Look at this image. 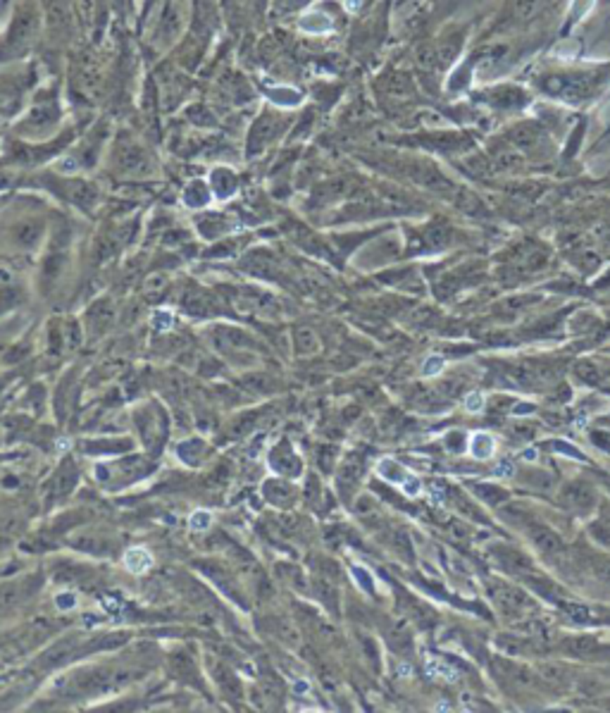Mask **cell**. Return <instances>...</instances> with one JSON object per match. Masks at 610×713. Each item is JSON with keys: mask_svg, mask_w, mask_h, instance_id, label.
I'll use <instances>...</instances> for the list:
<instances>
[{"mask_svg": "<svg viewBox=\"0 0 610 713\" xmlns=\"http://www.w3.org/2000/svg\"><path fill=\"white\" fill-rule=\"evenodd\" d=\"M212 179H215L217 188H222V196H229V193H232V188H234V174L229 172V169H217Z\"/></svg>", "mask_w": 610, "mask_h": 713, "instance_id": "cell-11", "label": "cell"}, {"mask_svg": "<svg viewBox=\"0 0 610 713\" xmlns=\"http://www.w3.org/2000/svg\"><path fill=\"white\" fill-rule=\"evenodd\" d=\"M501 561L506 563V568H511L513 573H529L532 570V561L525 556L522 551H515V549H501Z\"/></svg>", "mask_w": 610, "mask_h": 713, "instance_id": "cell-5", "label": "cell"}, {"mask_svg": "<svg viewBox=\"0 0 610 713\" xmlns=\"http://www.w3.org/2000/svg\"><path fill=\"white\" fill-rule=\"evenodd\" d=\"M441 368H443L441 358H429L427 365H424V375H434V373H439Z\"/></svg>", "mask_w": 610, "mask_h": 713, "instance_id": "cell-13", "label": "cell"}, {"mask_svg": "<svg viewBox=\"0 0 610 713\" xmlns=\"http://www.w3.org/2000/svg\"><path fill=\"white\" fill-rule=\"evenodd\" d=\"M562 609H565V616L570 618L572 623H589L591 621V611L584 609V606H579V604H565Z\"/></svg>", "mask_w": 610, "mask_h": 713, "instance_id": "cell-9", "label": "cell"}, {"mask_svg": "<svg viewBox=\"0 0 610 713\" xmlns=\"http://www.w3.org/2000/svg\"><path fill=\"white\" fill-rule=\"evenodd\" d=\"M562 499H565V504L570 506L572 511H579V513H582V511H589L591 506H594V489L589 485H584V482H572V485L565 487Z\"/></svg>", "mask_w": 610, "mask_h": 713, "instance_id": "cell-3", "label": "cell"}, {"mask_svg": "<svg viewBox=\"0 0 610 713\" xmlns=\"http://www.w3.org/2000/svg\"><path fill=\"white\" fill-rule=\"evenodd\" d=\"M472 451H475L477 458H489L491 451H494V439L489 434H477L475 441H472Z\"/></svg>", "mask_w": 610, "mask_h": 713, "instance_id": "cell-8", "label": "cell"}, {"mask_svg": "<svg viewBox=\"0 0 610 713\" xmlns=\"http://www.w3.org/2000/svg\"><path fill=\"white\" fill-rule=\"evenodd\" d=\"M543 88L553 96H565V98H582L589 88V81L584 76H550L543 81Z\"/></svg>", "mask_w": 610, "mask_h": 713, "instance_id": "cell-1", "label": "cell"}, {"mask_svg": "<svg viewBox=\"0 0 610 713\" xmlns=\"http://www.w3.org/2000/svg\"><path fill=\"white\" fill-rule=\"evenodd\" d=\"M475 494L479 499L489 501V504H501V501H506V492L494 485H475Z\"/></svg>", "mask_w": 610, "mask_h": 713, "instance_id": "cell-7", "label": "cell"}, {"mask_svg": "<svg viewBox=\"0 0 610 713\" xmlns=\"http://www.w3.org/2000/svg\"><path fill=\"white\" fill-rule=\"evenodd\" d=\"M606 439H608L606 432H594V441H596V444L601 446L603 451H610V441H606Z\"/></svg>", "mask_w": 610, "mask_h": 713, "instance_id": "cell-14", "label": "cell"}, {"mask_svg": "<svg viewBox=\"0 0 610 713\" xmlns=\"http://www.w3.org/2000/svg\"><path fill=\"white\" fill-rule=\"evenodd\" d=\"M491 597H494L496 606L503 611H508V614H513V611H522L525 606L529 604V599L525 597V592H520V589H515V587H508V585H501V582H496V585L491 587Z\"/></svg>", "mask_w": 610, "mask_h": 713, "instance_id": "cell-2", "label": "cell"}, {"mask_svg": "<svg viewBox=\"0 0 610 713\" xmlns=\"http://www.w3.org/2000/svg\"><path fill=\"white\" fill-rule=\"evenodd\" d=\"M529 539L534 541L536 549L543 551V553H558L560 546H562V541H560L558 534H555L553 529L546 527V525H539V522L529 525Z\"/></svg>", "mask_w": 610, "mask_h": 713, "instance_id": "cell-4", "label": "cell"}, {"mask_svg": "<svg viewBox=\"0 0 610 713\" xmlns=\"http://www.w3.org/2000/svg\"><path fill=\"white\" fill-rule=\"evenodd\" d=\"M574 375H577L579 380L589 382V385H596V382L601 380V370L596 368V363H589V361H582L574 365Z\"/></svg>", "mask_w": 610, "mask_h": 713, "instance_id": "cell-6", "label": "cell"}, {"mask_svg": "<svg viewBox=\"0 0 610 713\" xmlns=\"http://www.w3.org/2000/svg\"><path fill=\"white\" fill-rule=\"evenodd\" d=\"M482 406H484L482 394H470V396H467V401H465V408H467V410H472V413H475V410H482Z\"/></svg>", "mask_w": 610, "mask_h": 713, "instance_id": "cell-12", "label": "cell"}, {"mask_svg": "<svg viewBox=\"0 0 610 713\" xmlns=\"http://www.w3.org/2000/svg\"><path fill=\"white\" fill-rule=\"evenodd\" d=\"M541 675L546 677L548 682H553V685H562V682L567 680V670L565 668H560V665H541Z\"/></svg>", "mask_w": 610, "mask_h": 713, "instance_id": "cell-10", "label": "cell"}]
</instances>
